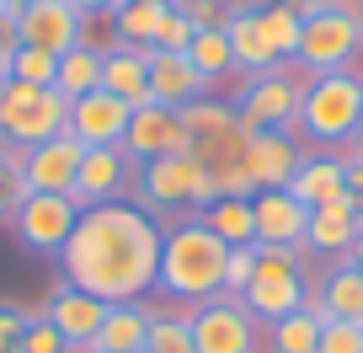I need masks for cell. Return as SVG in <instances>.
<instances>
[{
    "mask_svg": "<svg viewBox=\"0 0 363 353\" xmlns=\"http://www.w3.org/2000/svg\"><path fill=\"white\" fill-rule=\"evenodd\" d=\"M59 273L65 284L86 289V295L123 305V300H145L160 273V219L145 214L139 204H91L80 209L69 241L59 246Z\"/></svg>",
    "mask_w": 363,
    "mask_h": 353,
    "instance_id": "6da1fadb",
    "label": "cell"
},
{
    "mask_svg": "<svg viewBox=\"0 0 363 353\" xmlns=\"http://www.w3.org/2000/svg\"><path fill=\"white\" fill-rule=\"evenodd\" d=\"M225 257H230V246L198 214L171 219V225L160 230V273H155V284L166 289L177 305H203V300L225 295Z\"/></svg>",
    "mask_w": 363,
    "mask_h": 353,
    "instance_id": "7a4b0ae2",
    "label": "cell"
},
{
    "mask_svg": "<svg viewBox=\"0 0 363 353\" xmlns=\"http://www.w3.org/2000/svg\"><path fill=\"white\" fill-rule=\"evenodd\" d=\"M358 118H363V75H352V70L310 75L305 97H299V134L337 150L358 134Z\"/></svg>",
    "mask_w": 363,
    "mask_h": 353,
    "instance_id": "3957f363",
    "label": "cell"
},
{
    "mask_svg": "<svg viewBox=\"0 0 363 353\" xmlns=\"http://www.w3.org/2000/svg\"><path fill=\"white\" fill-rule=\"evenodd\" d=\"M134 188H139V209L145 214H203L208 204L219 198V183L208 177L203 166H198L193 156H155V161H145L139 166V177H134Z\"/></svg>",
    "mask_w": 363,
    "mask_h": 353,
    "instance_id": "277c9868",
    "label": "cell"
},
{
    "mask_svg": "<svg viewBox=\"0 0 363 353\" xmlns=\"http://www.w3.org/2000/svg\"><path fill=\"white\" fill-rule=\"evenodd\" d=\"M305 295H310V278H305V251H289V246H257V273H251L240 305L272 327L284 321L289 310H305Z\"/></svg>",
    "mask_w": 363,
    "mask_h": 353,
    "instance_id": "5b68a950",
    "label": "cell"
},
{
    "mask_svg": "<svg viewBox=\"0 0 363 353\" xmlns=\"http://www.w3.org/2000/svg\"><path fill=\"white\" fill-rule=\"evenodd\" d=\"M69 102L54 86H27V80H0V139L6 145H43L65 134Z\"/></svg>",
    "mask_w": 363,
    "mask_h": 353,
    "instance_id": "8992f818",
    "label": "cell"
},
{
    "mask_svg": "<svg viewBox=\"0 0 363 353\" xmlns=\"http://www.w3.org/2000/svg\"><path fill=\"white\" fill-rule=\"evenodd\" d=\"M310 86V70L305 65H278L267 75H251L246 92H240L235 113L246 124V134L257 129H278V134H294L299 129V97Z\"/></svg>",
    "mask_w": 363,
    "mask_h": 353,
    "instance_id": "52a82bcc",
    "label": "cell"
},
{
    "mask_svg": "<svg viewBox=\"0 0 363 353\" xmlns=\"http://www.w3.org/2000/svg\"><path fill=\"white\" fill-rule=\"evenodd\" d=\"M363 54V27H358V11H342L331 0L326 11L305 16V33H299V59L310 75H331V70H347L352 59Z\"/></svg>",
    "mask_w": 363,
    "mask_h": 353,
    "instance_id": "ba28073f",
    "label": "cell"
},
{
    "mask_svg": "<svg viewBox=\"0 0 363 353\" xmlns=\"http://www.w3.org/2000/svg\"><path fill=\"white\" fill-rule=\"evenodd\" d=\"M193 310V348L198 353H262V321L240 305V295H214Z\"/></svg>",
    "mask_w": 363,
    "mask_h": 353,
    "instance_id": "9c48e42d",
    "label": "cell"
},
{
    "mask_svg": "<svg viewBox=\"0 0 363 353\" xmlns=\"http://www.w3.org/2000/svg\"><path fill=\"white\" fill-rule=\"evenodd\" d=\"M75 219H80V204L69 193H27L22 209H16V219H11V230H16V241H22L27 251L59 257V246L69 241Z\"/></svg>",
    "mask_w": 363,
    "mask_h": 353,
    "instance_id": "30bf717a",
    "label": "cell"
},
{
    "mask_svg": "<svg viewBox=\"0 0 363 353\" xmlns=\"http://www.w3.org/2000/svg\"><path fill=\"white\" fill-rule=\"evenodd\" d=\"M123 156L134 161V166H145V161H155V156H193V129L182 124L177 107L145 102V107H134V118H128Z\"/></svg>",
    "mask_w": 363,
    "mask_h": 353,
    "instance_id": "8fae6325",
    "label": "cell"
},
{
    "mask_svg": "<svg viewBox=\"0 0 363 353\" xmlns=\"http://www.w3.org/2000/svg\"><path fill=\"white\" fill-rule=\"evenodd\" d=\"M11 27H16V43L43 48V54H65L86 38V16L69 0H27Z\"/></svg>",
    "mask_w": 363,
    "mask_h": 353,
    "instance_id": "7c38bea8",
    "label": "cell"
},
{
    "mask_svg": "<svg viewBox=\"0 0 363 353\" xmlns=\"http://www.w3.org/2000/svg\"><path fill=\"white\" fill-rule=\"evenodd\" d=\"M134 161L123 156V145H102V150H86L80 156V171H75V204L91 209V204H118V198L134 188Z\"/></svg>",
    "mask_w": 363,
    "mask_h": 353,
    "instance_id": "4fadbf2b",
    "label": "cell"
},
{
    "mask_svg": "<svg viewBox=\"0 0 363 353\" xmlns=\"http://www.w3.org/2000/svg\"><path fill=\"white\" fill-rule=\"evenodd\" d=\"M80 156H86V145H80L75 134H54V139H43V145H27V156H22L27 193H75Z\"/></svg>",
    "mask_w": 363,
    "mask_h": 353,
    "instance_id": "5bb4252c",
    "label": "cell"
},
{
    "mask_svg": "<svg viewBox=\"0 0 363 353\" xmlns=\"http://www.w3.org/2000/svg\"><path fill=\"white\" fill-rule=\"evenodd\" d=\"M128 118H134V107L118 102L113 92H86V97H75V102H69V124H65V134H75L86 150L123 145Z\"/></svg>",
    "mask_w": 363,
    "mask_h": 353,
    "instance_id": "9a60e30c",
    "label": "cell"
},
{
    "mask_svg": "<svg viewBox=\"0 0 363 353\" xmlns=\"http://www.w3.org/2000/svg\"><path fill=\"white\" fill-rule=\"evenodd\" d=\"M251 214H257V246H289V251H305L310 209L299 204L289 188L251 193Z\"/></svg>",
    "mask_w": 363,
    "mask_h": 353,
    "instance_id": "2e32d148",
    "label": "cell"
},
{
    "mask_svg": "<svg viewBox=\"0 0 363 353\" xmlns=\"http://www.w3.org/2000/svg\"><path fill=\"white\" fill-rule=\"evenodd\" d=\"M305 150L294 145V134H278V129H257L246 139V177L251 193H272V188H289V177L299 171Z\"/></svg>",
    "mask_w": 363,
    "mask_h": 353,
    "instance_id": "e0dca14e",
    "label": "cell"
},
{
    "mask_svg": "<svg viewBox=\"0 0 363 353\" xmlns=\"http://www.w3.org/2000/svg\"><path fill=\"white\" fill-rule=\"evenodd\" d=\"M43 316L54 321L59 332H65L69 353H91V342H96V327H102V316H107V300L86 295V289H75V284H59L54 295H48Z\"/></svg>",
    "mask_w": 363,
    "mask_h": 353,
    "instance_id": "ac0fdd59",
    "label": "cell"
},
{
    "mask_svg": "<svg viewBox=\"0 0 363 353\" xmlns=\"http://www.w3.org/2000/svg\"><path fill=\"white\" fill-rule=\"evenodd\" d=\"M305 310L315 321H363V268H352L347 257L331 262V273L305 295Z\"/></svg>",
    "mask_w": 363,
    "mask_h": 353,
    "instance_id": "d6986e66",
    "label": "cell"
},
{
    "mask_svg": "<svg viewBox=\"0 0 363 353\" xmlns=\"http://www.w3.org/2000/svg\"><path fill=\"white\" fill-rule=\"evenodd\" d=\"M145 65H150V102L160 107H187L208 92V80L193 70L187 54H160V48H145Z\"/></svg>",
    "mask_w": 363,
    "mask_h": 353,
    "instance_id": "ffe728a7",
    "label": "cell"
},
{
    "mask_svg": "<svg viewBox=\"0 0 363 353\" xmlns=\"http://www.w3.org/2000/svg\"><path fill=\"white\" fill-rule=\"evenodd\" d=\"M358 230H363V219H358V209H352V193L347 198H331V204L310 209L305 251H320V257H337L342 262L352 251V241H358Z\"/></svg>",
    "mask_w": 363,
    "mask_h": 353,
    "instance_id": "44dd1931",
    "label": "cell"
},
{
    "mask_svg": "<svg viewBox=\"0 0 363 353\" xmlns=\"http://www.w3.org/2000/svg\"><path fill=\"white\" fill-rule=\"evenodd\" d=\"M102 92H113L118 102L128 107H145L150 102V65H145V48H128L113 43L102 54Z\"/></svg>",
    "mask_w": 363,
    "mask_h": 353,
    "instance_id": "7402d4cb",
    "label": "cell"
},
{
    "mask_svg": "<svg viewBox=\"0 0 363 353\" xmlns=\"http://www.w3.org/2000/svg\"><path fill=\"white\" fill-rule=\"evenodd\" d=\"M150 310H155V305H145V300L107 305V316H102V327H96V342H91V348H96V353H139L145 337H150Z\"/></svg>",
    "mask_w": 363,
    "mask_h": 353,
    "instance_id": "603a6c76",
    "label": "cell"
},
{
    "mask_svg": "<svg viewBox=\"0 0 363 353\" xmlns=\"http://www.w3.org/2000/svg\"><path fill=\"white\" fill-rule=\"evenodd\" d=\"M289 193L305 209H320V204H331V198H347V171H342L337 156H305L299 171L289 177Z\"/></svg>",
    "mask_w": 363,
    "mask_h": 353,
    "instance_id": "cb8c5ba5",
    "label": "cell"
},
{
    "mask_svg": "<svg viewBox=\"0 0 363 353\" xmlns=\"http://www.w3.org/2000/svg\"><path fill=\"white\" fill-rule=\"evenodd\" d=\"M225 38H230V54H235V70H246V75H267V70H278V54H272L267 38H262L257 11H230Z\"/></svg>",
    "mask_w": 363,
    "mask_h": 353,
    "instance_id": "d4e9b609",
    "label": "cell"
},
{
    "mask_svg": "<svg viewBox=\"0 0 363 353\" xmlns=\"http://www.w3.org/2000/svg\"><path fill=\"white\" fill-rule=\"evenodd\" d=\"M54 92L65 97V102H75V97L86 92H102V54L91 43H75L59 54V70H54Z\"/></svg>",
    "mask_w": 363,
    "mask_h": 353,
    "instance_id": "484cf974",
    "label": "cell"
},
{
    "mask_svg": "<svg viewBox=\"0 0 363 353\" xmlns=\"http://www.w3.org/2000/svg\"><path fill=\"white\" fill-rule=\"evenodd\" d=\"M257 22H262L267 48L278 54V65H294L299 59V33H305V16L294 11V0H267L257 11Z\"/></svg>",
    "mask_w": 363,
    "mask_h": 353,
    "instance_id": "4316f807",
    "label": "cell"
},
{
    "mask_svg": "<svg viewBox=\"0 0 363 353\" xmlns=\"http://www.w3.org/2000/svg\"><path fill=\"white\" fill-rule=\"evenodd\" d=\"M198 219H203L225 246H257V214H251V198H214Z\"/></svg>",
    "mask_w": 363,
    "mask_h": 353,
    "instance_id": "83f0119b",
    "label": "cell"
},
{
    "mask_svg": "<svg viewBox=\"0 0 363 353\" xmlns=\"http://www.w3.org/2000/svg\"><path fill=\"white\" fill-rule=\"evenodd\" d=\"M166 11H171V6H150V0H123V6L113 11V33H118V43H128V48H155Z\"/></svg>",
    "mask_w": 363,
    "mask_h": 353,
    "instance_id": "f1b7e54d",
    "label": "cell"
},
{
    "mask_svg": "<svg viewBox=\"0 0 363 353\" xmlns=\"http://www.w3.org/2000/svg\"><path fill=\"white\" fill-rule=\"evenodd\" d=\"M145 353H198V348H193V310H187V305H177V310H150Z\"/></svg>",
    "mask_w": 363,
    "mask_h": 353,
    "instance_id": "f546056e",
    "label": "cell"
},
{
    "mask_svg": "<svg viewBox=\"0 0 363 353\" xmlns=\"http://www.w3.org/2000/svg\"><path fill=\"white\" fill-rule=\"evenodd\" d=\"M262 332H267V342H262L267 353H315L320 348V321L310 310H289L284 321H272Z\"/></svg>",
    "mask_w": 363,
    "mask_h": 353,
    "instance_id": "4dcf8cb0",
    "label": "cell"
},
{
    "mask_svg": "<svg viewBox=\"0 0 363 353\" xmlns=\"http://www.w3.org/2000/svg\"><path fill=\"white\" fill-rule=\"evenodd\" d=\"M187 59H193V70L214 86V80H225L230 70H235V54H230V38L225 27H208V33H193V43H187Z\"/></svg>",
    "mask_w": 363,
    "mask_h": 353,
    "instance_id": "1f68e13d",
    "label": "cell"
},
{
    "mask_svg": "<svg viewBox=\"0 0 363 353\" xmlns=\"http://www.w3.org/2000/svg\"><path fill=\"white\" fill-rule=\"evenodd\" d=\"M54 70H59V54H43V48L16 43L6 75H11V80H27V86H54Z\"/></svg>",
    "mask_w": 363,
    "mask_h": 353,
    "instance_id": "d6a6232c",
    "label": "cell"
},
{
    "mask_svg": "<svg viewBox=\"0 0 363 353\" xmlns=\"http://www.w3.org/2000/svg\"><path fill=\"white\" fill-rule=\"evenodd\" d=\"M22 353H69L65 332L43 316V310H27V327H22Z\"/></svg>",
    "mask_w": 363,
    "mask_h": 353,
    "instance_id": "836d02e7",
    "label": "cell"
},
{
    "mask_svg": "<svg viewBox=\"0 0 363 353\" xmlns=\"http://www.w3.org/2000/svg\"><path fill=\"white\" fill-rule=\"evenodd\" d=\"M315 353H363V321H320Z\"/></svg>",
    "mask_w": 363,
    "mask_h": 353,
    "instance_id": "e575fe53",
    "label": "cell"
},
{
    "mask_svg": "<svg viewBox=\"0 0 363 353\" xmlns=\"http://www.w3.org/2000/svg\"><path fill=\"white\" fill-rule=\"evenodd\" d=\"M177 11L187 16L193 33H208V27H225L230 22V0H177Z\"/></svg>",
    "mask_w": 363,
    "mask_h": 353,
    "instance_id": "d590c367",
    "label": "cell"
},
{
    "mask_svg": "<svg viewBox=\"0 0 363 353\" xmlns=\"http://www.w3.org/2000/svg\"><path fill=\"white\" fill-rule=\"evenodd\" d=\"M27 198V183H22V166H11V161L0 156V225H11L16 209H22Z\"/></svg>",
    "mask_w": 363,
    "mask_h": 353,
    "instance_id": "8d00e7d4",
    "label": "cell"
},
{
    "mask_svg": "<svg viewBox=\"0 0 363 353\" xmlns=\"http://www.w3.org/2000/svg\"><path fill=\"white\" fill-rule=\"evenodd\" d=\"M251 273H257V246H230V257H225V295H246Z\"/></svg>",
    "mask_w": 363,
    "mask_h": 353,
    "instance_id": "74e56055",
    "label": "cell"
},
{
    "mask_svg": "<svg viewBox=\"0 0 363 353\" xmlns=\"http://www.w3.org/2000/svg\"><path fill=\"white\" fill-rule=\"evenodd\" d=\"M187 43H193V27H187V16L171 6L166 11V22H160V38H155V48L160 54H187Z\"/></svg>",
    "mask_w": 363,
    "mask_h": 353,
    "instance_id": "f35d334b",
    "label": "cell"
},
{
    "mask_svg": "<svg viewBox=\"0 0 363 353\" xmlns=\"http://www.w3.org/2000/svg\"><path fill=\"white\" fill-rule=\"evenodd\" d=\"M22 327H27L22 305H0V353H22Z\"/></svg>",
    "mask_w": 363,
    "mask_h": 353,
    "instance_id": "ab89813d",
    "label": "cell"
},
{
    "mask_svg": "<svg viewBox=\"0 0 363 353\" xmlns=\"http://www.w3.org/2000/svg\"><path fill=\"white\" fill-rule=\"evenodd\" d=\"M69 6H75V11L91 22V16H113L118 6H123V0H69Z\"/></svg>",
    "mask_w": 363,
    "mask_h": 353,
    "instance_id": "60d3db41",
    "label": "cell"
},
{
    "mask_svg": "<svg viewBox=\"0 0 363 353\" xmlns=\"http://www.w3.org/2000/svg\"><path fill=\"white\" fill-rule=\"evenodd\" d=\"M11 54H16V27L6 22V16H0V70L11 65Z\"/></svg>",
    "mask_w": 363,
    "mask_h": 353,
    "instance_id": "b9f144b4",
    "label": "cell"
},
{
    "mask_svg": "<svg viewBox=\"0 0 363 353\" xmlns=\"http://www.w3.org/2000/svg\"><path fill=\"white\" fill-rule=\"evenodd\" d=\"M27 0H0V16H6V22H16V11H22Z\"/></svg>",
    "mask_w": 363,
    "mask_h": 353,
    "instance_id": "7bdbcfd3",
    "label": "cell"
},
{
    "mask_svg": "<svg viewBox=\"0 0 363 353\" xmlns=\"http://www.w3.org/2000/svg\"><path fill=\"white\" fill-rule=\"evenodd\" d=\"M347 262H352V268H363V230H358V241H352V251H347Z\"/></svg>",
    "mask_w": 363,
    "mask_h": 353,
    "instance_id": "ee69618b",
    "label": "cell"
},
{
    "mask_svg": "<svg viewBox=\"0 0 363 353\" xmlns=\"http://www.w3.org/2000/svg\"><path fill=\"white\" fill-rule=\"evenodd\" d=\"M352 209H358V219H363V188H358V193H352Z\"/></svg>",
    "mask_w": 363,
    "mask_h": 353,
    "instance_id": "f6af8a7d",
    "label": "cell"
},
{
    "mask_svg": "<svg viewBox=\"0 0 363 353\" xmlns=\"http://www.w3.org/2000/svg\"><path fill=\"white\" fill-rule=\"evenodd\" d=\"M150 6H177V0H150Z\"/></svg>",
    "mask_w": 363,
    "mask_h": 353,
    "instance_id": "bcb514c9",
    "label": "cell"
},
{
    "mask_svg": "<svg viewBox=\"0 0 363 353\" xmlns=\"http://www.w3.org/2000/svg\"><path fill=\"white\" fill-rule=\"evenodd\" d=\"M358 27H363V0H358Z\"/></svg>",
    "mask_w": 363,
    "mask_h": 353,
    "instance_id": "7dc6e473",
    "label": "cell"
},
{
    "mask_svg": "<svg viewBox=\"0 0 363 353\" xmlns=\"http://www.w3.org/2000/svg\"><path fill=\"white\" fill-rule=\"evenodd\" d=\"M358 139H363V118H358Z\"/></svg>",
    "mask_w": 363,
    "mask_h": 353,
    "instance_id": "c3c4849f",
    "label": "cell"
},
{
    "mask_svg": "<svg viewBox=\"0 0 363 353\" xmlns=\"http://www.w3.org/2000/svg\"><path fill=\"white\" fill-rule=\"evenodd\" d=\"M0 156H6V139H0Z\"/></svg>",
    "mask_w": 363,
    "mask_h": 353,
    "instance_id": "681fc988",
    "label": "cell"
},
{
    "mask_svg": "<svg viewBox=\"0 0 363 353\" xmlns=\"http://www.w3.org/2000/svg\"><path fill=\"white\" fill-rule=\"evenodd\" d=\"M0 80H6V70H0Z\"/></svg>",
    "mask_w": 363,
    "mask_h": 353,
    "instance_id": "f907efd6",
    "label": "cell"
},
{
    "mask_svg": "<svg viewBox=\"0 0 363 353\" xmlns=\"http://www.w3.org/2000/svg\"><path fill=\"white\" fill-rule=\"evenodd\" d=\"M139 353H145V348H139Z\"/></svg>",
    "mask_w": 363,
    "mask_h": 353,
    "instance_id": "816d5d0a",
    "label": "cell"
},
{
    "mask_svg": "<svg viewBox=\"0 0 363 353\" xmlns=\"http://www.w3.org/2000/svg\"><path fill=\"white\" fill-rule=\"evenodd\" d=\"M91 353H96V348H91Z\"/></svg>",
    "mask_w": 363,
    "mask_h": 353,
    "instance_id": "f5cc1de1",
    "label": "cell"
}]
</instances>
